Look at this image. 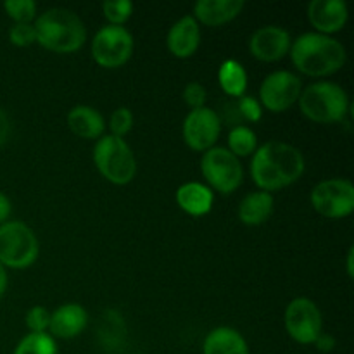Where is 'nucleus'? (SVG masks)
Here are the masks:
<instances>
[{
    "instance_id": "1",
    "label": "nucleus",
    "mask_w": 354,
    "mask_h": 354,
    "mask_svg": "<svg viewBox=\"0 0 354 354\" xmlns=\"http://www.w3.org/2000/svg\"><path fill=\"white\" fill-rule=\"evenodd\" d=\"M306 161L303 152L280 140L259 145L251 159L252 182L263 192H275L292 185L303 176Z\"/></svg>"
},
{
    "instance_id": "2",
    "label": "nucleus",
    "mask_w": 354,
    "mask_h": 354,
    "mask_svg": "<svg viewBox=\"0 0 354 354\" xmlns=\"http://www.w3.org/2000/svg\"><path fill=\"white\" fill-rule=\"evenodd\" d=\"M290 59L296 69L311 78H325L346 64V48L337 38L308 31L290 44Z\"/></svg>"
},
{
    "instance_id": "3",
    "label": "nucleus",
    "mask_w": 354,
    "mask_h": 354,
    "mask_svg": "<svg viewBox=\"0 0 354 354\" xmlns=\"http://www.w3.org/2000/svg\"><path fill=\"white\" fill-rule=\"evenodd\" d=\"M37 44L55 54H73L86 41V28L82 17L69 9L54 7L35 19Z\"/></svg>"
},
{
    "instance_id": "4",
    "label": "nucleus",
    "mask_w": 354,
    "mask_h": 354,
    "mask_svg": "<svg viewBox=\"0 0 354 354\" xmlns=\"http://www.w3.org/2000/svg\"><path fill=\"white\" fill-rule=\"evenodd\" d=\"M299 109L313 123H341L349 114L351 104L346 90L334 82H315L299 95Z\"/></svg>"
},
{
    "instance_id": "5",
    "label": "nucleus",
    "mask_w": 354,
    "mask_h": 354,
    "mask_svg": "<svg viewBox=\"0 0 354 354\" xmlns=\"http://www.w3.org/2000/svg\"><path fill=\"white\" fill-rule=\"evenodd\" d=\"M93 162L113 185H128L137 175V159L124 138L104 135L93 147Z\"/></svg>"
},
{
    "instance_id": "6",
    "label": "nucleus",
    "mask_w": 354,
    "mask_h": 354,
    "mask_svg": "<svg viewBox=\"0 0 354 354\" xmlns=\"http://www.w3.org/2000/svg\"><path fill=\"white\" fill-rule=\"evenodd\" d=\"M40 254L35 232L23 221H6L0 225V265L3 268H30Z\"/></svg>"
},
{
    "instance_id": "7",
    "label": "nucleus",
    "mask_w": 354,
    "mask_h": 354,
    "mask_svg": "<svg viewBox=\"0 0 354 354\" xmlns=\"http://www.w3.org/2000/svg\"><path fill=\"white\" fill-rule=\"evenodd\" d=\"M201 173L204 180L209 183V189L220 194L235 192L244 180V168L241 165V159L235 158L228 149L218 147V145L203 154Z\"/></svg>"
},
{
    "instance_id": "8",
    "label": "nucleus",
    "mask_w": 354,
    "mask_h": 354,
    "mask_svg": "<svg viewBox=\"0 0 354 354\" xmlns=\"http://www.w3.org/2000/svg\"><path fill=\"white\" fill-rule=\"evenodd\" d=\"M133 48V37L127 28L106 24L95 33L90 50L97 64L106 69H116L130 61Z\"/></svg>"
},
{
    "instance_id": "9",
    "label": "nucleus",
    "mask_w": 354,
    "mask_h": 354,
    "mask_svg": "<svg viewBox=\"0 0 354 354\" xmlns=\"http://www.w3.org/2000/svg\"><path fill=\"white\" fill-rule=\"evenodd\" d=\"M311 206L330 220L346 218L354 211V187L348 178H330L317 183L311 190Z\"/></svg>"
},
{
    "instance_id": "10",
    "label": "nucleus",
    "mask_w": 354,
    "mask_h": 354,
    "mask_svg": "<svg viewBox=\"0 0 354 354\" xmlns=\"http://www.w3.org/2000/svg\"><path fill=\"white\" fill-rule=\"evenodd\" d=\"M287 334L297 344L310 346L324 332V317L320 308L310 297H296L290 301L283 315Z\"/></svg>"
},
{
    "instance_id": "11",
    "label": "nucleus",
    "mask_w": 354,
    "mask_h": 354,
    "mask_svg": "<svg viewBox=\"0 0 354 354\" xmlns=\"http://www.w3.org/2000/svg\"><path fill=\"white\" fill-rule=\"evenodd\" d=\"M303 82L292 71L279 69L263 80L259 86V104L272 113H283L299 100Z\"/></svg>"
},
{
    "instance_id": "12",
    "label": "nucleus",
    "mask_w": 354,
    "mask_h": 354,
    "mask_svg": "<svg viewBox=\"0 0 354 354\" xmlns=\"http://www.w3.org/2000/svg\"><path fill=\"white\" fill-rule=\"evenodd\" d=\"M221 133V120L211 107L192 109L183 120V142L196 152H206L214 147Z\"/></svg>"
},
{
    "instance_id": "13",
    "label": "nucleus",
    "mask_w": 354,
    "mask_h": 354,
    "mask_svg": "<svg viewBox=\"0 0 354 354\" xmlns=\"http://www.w3.org/2000/svg\"><path fill=\"white\" fill-rule=\"evenodd\" d=\"M290 44L292 38L286 28L268 24L252 33L249 40V52L261 62H277L289 54Z\"/></svg>"
},
{
    "instance_id": "14",
    "label": "nucleus",
    "mask_w": 354,
    "mask_h": 354,
    "mask_svg": "<svg viewBox=\"0 0 354 354\" xmlns=\"http://www.w3.org/2000/svg\"><path fill=\"white\" fill-rule=\"evenodd\" d=\"M349 17L348 3L344 0H313L308 6V21L317 33L328 35L341 31Z\"/></svg>"
},
{
    "instance_id": "15",
    "label": "nucleus",
    "mask_w": 354,
    "mask_h": 354,
    "mask_svg": "<svg viewBox=\"0 0 354 354\" xmlns=\"http://www.w3.org/2000/svg\"><path fill=\"white\" fill-rule=\"evenodd\" d=\"M166 45L176 59H189L201 45V24L194 16H183L169 28Z\"/></svg>"
},
{
    "instance_id": "16",
    "label": "nucleus",
    "mask_w": 354,
    "mask_h": 354,
    "mask_svg": "<svg viewBox=\"0 0 354 354\" xmlns=\"http://www.w3.org/2000/svg\"><path fill=\"white\" fill-rule=\"evenodd\" d=\"M88 325V313L82 304L68 303L50 313L48 332L52 337L73 339L82 334Z\"/></svg>"
},
{
    "instance_id": "17",
    "label": "nucleus",
    "mask_w": 354,
    "mask_h": 354,
    "mask_svg": "<svg viewBox=\"0 0 354 354\" xmlns=\"http://www.w3.org/2000/svg\"><path fill=\"white\" fill-rule=\"evenodd\" d=\"M244 9L242 0H199L194 6V19L204 26H223Z\"/></svg>"
},
{
    "instance_id": "18",
    "label": "nucleus",
    "mask_w": 354,
    "mask_h": 354,
    "mask_svg": "<svg viewBox=\"0 0 354 354\" xmlns=\"http://www.w3.org/2000/svg\"><path fill=\"white\" fill-rule=\"evenodd\" d=\"M176 204L183 213L190 216H206L213 209L214 194L207 185L199 182H189L178 187L175 194Z\"/></svg>"
},
{
    "instance_id": "19",
    "label": "nucleus",
    "mask_w": 354,
    "mask_h": 354,
    "mask_svg": "<svg viewBox=\"0 0 354 354\" xmlns=\"http://www.w3.org/2000/svg\"><path fill=\"white\" fill-rule=\"evenodd\" d=\"M68 127L78 138L99 140L106 131V121L95 107L75 106L68 113Z\"/></svg>"
},
{
    "instance_id": "20",
    "label": "nucleus",
    "mask_w": 354,
    "mask_h": 354,
    "mask_svg": "<svg viewBox=\"0 0 354 354\" xmlns=\"http://www.w3.org/2000/svg\"><path fill=\"white\" fill-rule=\"evenodd\" d=\"M203 354H251L248 341L232 327H216L206 335Z\"/></svg>"
},
{
    "instance_id": "21",
    "label": "nucleus",
    "mask_w": 354,
    "mask_h": 354,
    "mask_svg": "<svg viewBox=\"0 0 354 354\" xmlns=\"http://www.w3.org/2000/svg\"><path fill=\"white\" fill-rule=\"evenodd\" d=\"M275 207V199L270 192L256 190V192L248 194L239 204V220L248 227H258L268 221V218L273 214Z\"/></svg>"
},
{
    "instance_id": "22",
    "label": "nucleus",
    "mask_w": 354,
    "mask_h": 354,
    "mask_svg": "<svg viewBox=\"0 0 354 354\" xmlns=\"http://www.w3.org/2000/svg\"><path fill=\"white\" fill-rule=\"evenodd\" d=\"M218 83L227 95L239 99L248 88V71L239 61L227 59L218 69Z\"/></svg>"
},
{
    "instance_id": "23",
    "label": "nucleus",
    "mask_w": 354,
    "mask_h": 354,
    "mask_svg": "<svg viewBox=\"0 0 354 354\" xmlns=\"http://www.w3.org/2000/svg\"><path fill=\"white\" fill-rule=\"evenodd\" d=\"M258 149V137H256L254 130L244 124H237L228 133V151L235 156V158H249Z\"/></svg>"
},
{
    "instance_id": "24",
    "label": "nucleus",
    "mask_w": 354,
    "mask_h": 354,
    "mask_svg": "<svg viewBox=\"0 0 354 354\" xmlns=\"http://www.w3.org/2000/svg\"><path fill=\"white\" fill-rule=\"evenodd\" d=\"M14 354H57V344L48 332L41 334L30 332L17 342Z\"/></svg>"
},
{
    "instance_id": "25",
    "label": "nucleus",
    "mask_w": 354,
    "mask_h": 354,
    "mask_svg": "<svg viewBox=\"0 0 354 354\" xmlns=\"http://www.w3.org/2000/svg\"><path fill=\"white\" fill-rule=\"evenodd\" d=\"M124 332H127V327H124L123 317L114 310L106 311L102 318V327L99 330V335L102 337L104 344H109V342L123 344Z\"/></svg>"
},
{
    "instance_id": "26",
    "label": "nucleus",
    "mask_w": 354,
    "mask_h": 354,
    "mask_svg": "<svg viewBox=\"0 0 354 354\" xmlns=\"http://www.w3.org/2000/svg\"><path fill=\"white\" fill-rule=\"evenodd\" d=\"M3 10L14 21V24L33 23L37 19V3L33 0H7Z\"/></svg>"
},
{
    "instance_id": "27",
    "label": "nucleus",
    "mask_w": 354,
    "mask_h": 354,
    "mask_svg": "<svg viewBox=\"0 0 354 354\" xmlns=\"http://www.w3.org/2000/svg\"><path fill=\"white\" fill-rule=\"evenodd\" d=\"M102 14L113 26H123L133 14L130 0H107L102 3Z\"/></svg>"
},
{
    "instance_id": "28",
    "label": "nucleus",
    "mask_w": 354,
    "mask_h": 354,
    "mask_svg": "<svg viewBox=\"0 0 354 354\" xmlns=\"http://www.w3.org/2000/svg\"><path fill=\"white\" fill-rule=\"evenodd\" d=\"M133 128V113L128 107H118L109 118V130L113 137L123 138Z\"/></svg>"
},
{
    "instance_id": "29",
    "label": "nucleus",
    "mask_w": 354,
    "mask_h": 354,
    "mask_svg": "<svg viewBox=\"0 0 354 354\" xmlns=\"http://www.w3.org/2000/svg\"><path fill=\"white\" fill-rule=\"evenodd\" d=\"M9 41L21 48L37 44V33H35L33 23L14 24V26L9 30Z\"/></svg>"
},
{
    "instance_id": "30",
    "label": "nucleus",
    "mask_w": 354,
    "mask_h": 354,
    "mask_svg": "<svg viewBox=\"0 0 354 354\" xmlns=\"http://www.w3.org/2000/svg\"><path fill=\"white\" fill-rule=\"evenodd\" d=\"M48 324H50V311L44 306H33L26 313V327L33 334H41L48 332Z\"/></svg>"
},
{
    "instance_id": "31",
    "label": "nucleus",
    "mask_w": 354,
    "mask_h": 354,
    "mask_svg": "<svg viewBox=\"0 0 354 354\" xmlns=\"http://www.w3.org/2000/svg\"><path fill=\"white\" fill-rule=\"evenodd\" d=\"M237 109L241 116L249 123H258L263 118V107L258 99L251 95H242L237 99Z\"/></svg>"
},
{
    "instance_id": "32",
    "label": "nucleus",
    "mask_w": 354,
    "mask_h": 354,
    "mask_svg": "<svg viewBox=\"0 0 354 354\" xmlns=\"http://www.w3.org/2000/svg\"><path fill=\"white\" fill-rule=\"evenodd\" d=\"M207 92L199 82H190L189 85L183 88V102L192 109H199V107L206 106Z\"/></svg>"
},
{
    "instance_id": "33",
    "label": "nucleus",
    "mask_w": 354,
    "mask_h": 354,
    "mask_svg": "<svg viewBox=\"0 0 354 354\" xmlns=\"http://www.w3.org/2000/svg\"><path fill=\"white\" fill-rule=\"evenodd\" d=\"M313 344L320 353H330V351H334V348H335V339L332 337L330 334H325V332H322Z\"/></svg>"
},
{
    "instance_id": "34",
    "label": "nucleus",
    "mask_w": 354,
    "mask_h": 354,
    "mask_svg": "<svg viewBox=\"0 0 354 354\" xmlns=\"http://www.w3.org/2000/svg\"><path fill=\"white\" fill-rule=\"evenodd\" d=\"M10 133V123H9V116H7L6 111L0 107V145L6 144L7 138H9Z\"/></svg>"
},
{
    "instance_id": "35",
    "label": "nucleus",
    "mask_w": 354,
    "mask_h": 354,
    "mask_svg": "<svg viewBox=\"0 0 354 354\" xmlns=\"http://www.w3.org/2000/svg\"><path fill=\"white\" fill-rule=\"evenodd\" d=\"M10 211H12V206H10L9 197L3 192H0V225L6 223L7 218L10 216Z\"/></svg>"
},
{
    "instance_id": "36",
    "label": "nucleus",
    "mask_w": 354,
    "mask_h": 354,
    "mask_svg": "<svg viewBox=\"0 0 354 354\" xmlns=\"http://www.w3.org/2000/svg\"><path fill=\"white\" fill-rule=\"evenodd\" d=\"M346 268H348V277L353 279L354 275V248H349L348 259H346Z\"/></svg>"
},
{
    "instance_id": "37",
    "label": "nucleus",
    "mask_w": 354,
    "mask_h": 354,
    "mask_svg": "<svg viewBox=\"0 0 354 354\" xmlns=\"http://www.w3.org/2000/svg\"><path fill=\"white\" fill-rule=\"evenodd\" d=\"M6 289H7V272L6 268L0 265V299H2L3 294H6Z\"/></svg>"
}]
</instances>
